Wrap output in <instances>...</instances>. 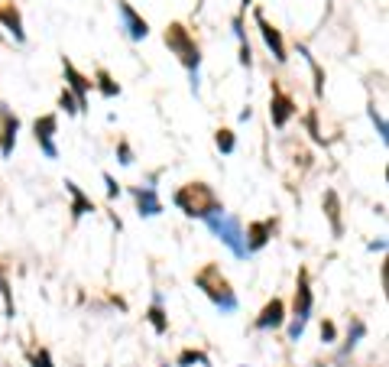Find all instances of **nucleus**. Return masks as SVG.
<instances>
[{"label":"nucleus","mask_w":389,"mask_h":367,"mask_svg":"<svg viewBox=\"0 0 389 367\" xmlns=\"http://www.w3.org/2000/svg\"><path fill=\"white\" fill-rule=\"evenodd\" d=\"M205 225L211 227V234H218L221 244L231 247V254L237 260L250 257V250H247V234H243V221L237 215H227V211H218V215H211Z\"/></svg>","instance_id":"nucleus-5"},{"label":"nucleus","mask_w":389,"mask_h":367,"mask_svg":"<svg viewBox=\"0 0 389 367\" xmlns=\"http://www.w3.org/2000/svg\"><path fill=\"white\" fill-rule=\"evenodd\" d=\"M3 286H7V276H3V267H0V292H3Z\"/></svg>","instance_id":"nucleus-31"},{"label":"nucleus","mask_w":389,"mask_h":367,"mask_svg":"<svg viewBox=\"0 0 389 367\" xmlns=\"http://www.w3.org/2000/svg\"><path fill=\"white\" fill-rule=\"evenodd\" d=\"M32 367H55L53 364V355H49L46 348H39V351L32 355Z\"/></svg>","instance_id":"nucleus-26"},{"label":"nucleus","mask_w":389,"mask_h":367,"mask_svg":"<svg viewBox=\"0 0 389 367\" xmlns=\"http://www.w3.org/2000/svg\"><path fill=\"white\" fill-rule=\"evenodd\" d=\"M17 133H20V117L10 114V108H3V104H0V156H3V160L13 156Z\"/></svg>","instance_id":"nucleus-10"},{"label":"nucleus","mask_w":389,"mask_h":367,"mask_svg":"<svg viewBox=\"0 0 389 367\" xmlns=\"http://www.w3.org/2000/svg\"><path fill=\"white\" fill-rule=\"evenodd\" d=\"M240 65H243V68H253V49H250V43H240Z\"/></svg>","instance_id":"nucleus-28"},{"label":"nucleus","mask_w":389,"mask_h":367,"mask_svg":"<svg viewBox=\"0 0 389 367\" xmlns=\"http://www.w3.org/2000/svg\"><path fill=\"white\" fill-rule=\"evenodd\" d=\"M367 335V325L360 322V319H350V328H348V345L341 348V357L348 355V351H354V348L360 345V338Z\"/></svg>","instance_id":"nucleus-19"},{"label":"nucleus","mask_w":389,"mask_h":367,"mask_svg":"<svg viewBox=\"0 0 389 367\" xmlns=\"http://www.w3.org/2000/svg\"><path fill=\"white\" fill-rule=\"evenodd\" d=\"M370 120H373V127H377V133H379V140L386 143V120L377 114V108H370Z\"/></svg>","instance_id":"nucleus-27"},{"label":"nucleus","mask_w":389,"mask_h":367,"mask_svg":"<svg viewBox=\"0 0 389 367\" xmlns=\"http://www.w3.org/2000/svg\"><path fill=\"white\" fill-rule=\"evenodd\" d=\"M334 338H337V325L331 322V319H325V322H321V341H325V345H334Z\"/></svg>","instance_id":"nucleus-24"},{"label":"nucleus","mask_w":389,"mask_h":367,"mask_svg":"<svg viewBox=\"0 0 389 367\" xmlns=\"http://www.w3.org/2000/svg\"><path fill=\"white\" fill-rule=\"evenodd\" d=\"M0 23H3V30L13 32V39L17 43H26V30H23V17L20 10L13 7V3H7V7H0Z\"/></svg>","instance_id":"nucleus-16"},{"label":"nucleus","mask_w":389,"mask_h":367,"mask_svg":"<svg viewBox=\"0 0 389 367\" xmlns=\"http://www.w3.org/2000/svg\"><path fill=\"white\" fill-rule=\"evenodd\" d=\"M315 309V292H312V276L308 270H298V283H295V299H292V322H289V341H298L305 335V325Z\"/></svg>","instance_id":"nucleus-4"},{"label":"nucleus","mask_w":389,"mask_h":367,"mask_svg":"<svg viewBox=\"0 0 389 367\" xmlns=\"http://www.w3.org/2000/svg\"><path fill=\"white\" fill-rule=\"evenodd\" d=\"M295 114H298V104L292 101V95L283 91L279 85H273V97H269V120H273V127L283 130Z\"/></svg>","instance_id":"nucleus-8"},{"label":"nucleus","mask_w":389,"mask_h":367,"mask_svg":"<svg viewBox=\"0 0 389 367\" xmlns=\"http://www.w3.org/2000/svg\"><path fill=\"white\" fill-rule=\"evenodd\" d=\"M172 202H175V208H182L189 218H201V221H208L211 215H218V211H224L221 198L214 195V189H211L208 182H189L182 185L179 192L172 195Z\"/></svg>","instance_id":"nucleus-3"},{"label":"nucleus","mask_w":389,"mask_h":367,"mask_svg":"<svg viewBox=\"0 0 389 367\" xmlns=\"http://www.w3.org/2000/svg\"><path fill=\"white\" fill-rule=\"evenodd\" d=\"M65 192L72 195V208H68V211H72L75 221L95 211V202H91V198H88V195H84L82 189H78V182H72V179H65Z\"/></svg>","instance_id":"nucleus-15"},{"label":"nucleus","mask_w":389,"mask_h":367,"mask_svg":"<svg viewBox=\"0 0 389 367\" xmlns=\"http://www.w3.org/2000/svg\"><path fill=\"white\" fill-rule=\"evenodd\" d=\"M117 156H120V166H133V150H130L126 140L117 143Z\"/></svg>","instance_id":"nucleus-25"},{"label":"nucleus","mask_w":389,"mask_h":367,"mask_svg":"<svg viewBox=\"0 0 389 367\" xmlns=\"http://www.w3.org/2000/svg\"><path fill=\"white\" fill-rule=\"evenodd\" d=\"M59 108H62L65 114H68V117H75V114H82V111H78V101H75L72 91H62V95H59Z\"/></svg>","instance_id":"nucleus-23"},{"label":"nucleus","mask_w":389,"mask_h":367,"mask_svg":"<svg viewBox=\"0 0 389 367\" xmlns=\"http://www.w3.org/2000/svg\"><path fill=\"white\" fill-rule=\"evenodd\" d=\"M325 215H328V221H331V234L341 238V234H344V225H341V198H337L334 189L325 192Z\"/></svg>","instance_id":"nucleus-18"},{"label":"nucleus","mask_w":389,"mask_h":367,"mask_svg":"<svg viewBox=\"0 0 389 367\" xmlns=\"http://www.w3.org/2000/svg\"><path fill=\"white\" fill-rule=\"evenodd\" d=\"M253 17H256V26H260V32H263V43L269 46V53H273V59L279 65L289 59V53H285V43H283V32L276 30L273 23L263 17V10H253Z\"/></svg>","instance_id":"nucleus-11"},{"label":"nucleus","mask_w":389,"mask_h":367,"mask_svg":"<svg viewBox=\"0 0 389 367\" xmlns=\"http://www.w3.org/2000/svg\"><path fill=\"white\" fill-rule=\"evenodd\" d=\"M253 325H256V332H276V328H283L285 325V303L283 299H269Z\"/></svg>","instance_id":"nucleus-12"},{"label":"nucleus","mask_w":389,"mask_h":367,"mask_svg":"<svg viewBox=\"0 0 389 367\" xmlns=\"http://www.w3.org/2000/svg\"><path fill=\"white\" fill-rule=\"evenodd\" d=\"M240 7H243V10H240V13H247V7H253V0H243Z\"/></svg>","instance_id":"nucleus-32"},{"label":"nucleus","mask_w":389,"mask_h":367,"mask_svg":"<svg viewBox=\"0 0 389 367\" xmlns=\"http://www.w3.org/2000/svg\"><path fill=\"white\" fill-rule=\"evenodd\" d=\"M234 36H237L240 43H247V32H243V13H237V17H234Z\"/></svg>","instance_id":"nucleus-30"},{"label":"nucleus","mask_w":389,"mask_h":367,"mask_svg":"<svg viewBox=\"0 0 389 367\" xmlns=\"http://www.w3.org/2000/svg\"><path fill=\"white\" fill-rule=\"evenodd\" d=\"M133 198H137V215L140 218L162 215V202H159V195H156V185H137V189H133Z\"/></svg>","instance_id":"nucleus-13"},{"label":"nucleus","mask_w":389,"mask_h":367,"mask_svg":"<svg viewBox=\"0 0 389 367\" xmlns=\"http://www.w3.org/2000/svg\"><path fill=\"white\" fill-rule=\"evenodd\" d=\"M195 286H198L205 296L211 299V305L218 309L221 315H234L237 312V292H234V286L227 283V276L221 273V267L218 263H205L198 273H195Z\"/></svg>","instance_id":"nucleus-2"},{"label":"nucleus","mask_w":389,"mask_h":367,"mask_svg":"<svg viewBox=\"0 0 389 367\" xmlns=\"http://www.w3.org/2000/svg\"><path fill=\"white\" fill-rule=\"evenodd\" d=\"M179 367H211V357L205 355V351H195V348H189V351H182L179 355V361H175Z\"/></svg>","instance_id":"nucleus-20"},{"label":"nucleus","mask_w":389,"mask_h":367,"mask_svg":"<svg viewBox=\"0 0 389 367\" xmlns=\"http://www.w3.org/2000/svg\"><path fill=\"white\" fill-rule=\"evenodd\" d=\"M146 319H149V325H153L156 335H166L169 332V315H166V305H162V292L153 296V305L146 309Z\"/></svg>","instance_id":"nucleus-17"},{"label":"nucleus","mask_w":389,"mask_h":367,"mask_svg":"<svg viewBox=\"0 0 389 367\" xmlns=\"http://www.w3.org/2000/svg\"><path fill=\"white\" fill-rule=\"evenodd\" d=\"M104 185H107V198H117V195H120V185H117V179L111 173H104Z\"/></svg>","instance_id":"nucleus-29"},{"label":"nucleus","mask_w":389,"mask_h":367,"mask_svg":"<svg viewBox=\"0 0 389 367\" xmlns=\"http://www.w3.org/2000/svg\"><path fill=\"white\" fill-rule=\"evenodd\" d=\"M273 227H276V221H269V218H266V221H250L247 231H243V234H247V250H250V254L263 250L266 244H269V238H273Z\"/></svg>","instance_id":"nucleus-14"},{"label":"nucleus","mask_w":389,"mask_h":367,"mask_svg":"<svg viewBox=\"0 0 389 367\" xmlns=\"http://www.w3.org/2000/svg\"><path fill=\"white\" fill-rule=\"evenodd\" d=\"M55 130H59V114H42V117L32 120L36 143H39V150L46 153L49 160H59V150H55Z\"/></svg>","instance_id":"nucleus-7"},{"label":"nucleus","mask_w":389,"mask_h":367,"mask_svg":"<svg viewBox=\"0 0 389 367\" xmlns=\"http://www.w3.org/2000/svg\"><path fill=\"white\" fill-rule=\"evenodd\" d=\"M95 88L101 91L104 97H117L120 95V85H117L114 78L107 75V68H97V82H95Z\"/></svg>","instance_id":"nucleus-21"},{"label":"nucleus","mask_w":389,"mask_h":367,"mask_svg":"<svg viewBox=\"0 0 389 367\" xmlns=\"http://www.w3.org/2000/svg\"><path fill=\"white\" fill-rule=\"evenodd\" d=\"M117 13H120V30L126 32V39L140 43V39H146V36H149V23L143 20L137 10H133V3L117 0Z\"/></svg>","instance_id":"nucleus-9"},{"label":"nucleus","mask_w":389,"mask_h":367,"mask_svg":"<svg viewBox=\"0 0 389 367\" xmlns=\"http://www.w3.org/2000/svg\"><path fill=\"white\" fill-rule=\"evenodd\" d=\"M162 367H169V364H162Z\"/></svg>","instance_id":"nucleus-33"},{"label":"nucleus","mask_w":389,"mask_h":367,"mask_svg":"<svg viewBox=\"0 0 389 367\" xmlns=\"http://www.w3.org/2000/svg\"><path fill=\"white\" fill-rule=\"evenodd\" d=\"M214 143H218V150L227 153V156L237 150V137H234V130H227V127H221L218 133H214Z\"/></svg>","instance_id":"nucleus-22"},{"label":"nucleus","mask_w":389,"mask_h":367,"mask_svg":"<svg viewBox=\"0 0 389 367\" xmlns=\"http://www.w3.org/2000/svg\"><path fill=\"white\" fill-rule=\"evenodd\" d=\"M62 72H65V82H68L65 91H72L75 101H78V111H84L88 108V95H91L95 82H91L88 75H82V72H78V65H75L72 59H62Z\"/></svg>","instance_id":"nucleus-6"},{"label":"nucleus","mask_w":389,"mask_h":367,"mask_svg":"<svg viewBox=\"0 0 389 367\" xmlns=\"http://www.w3.org/2000/svg\"><path fill=\"white\" fill-rule=\"evenodd\" d=\"M162 39H166V46L175 53L182 68L189 72V85H191V91L198 95V88H201V49H198V43L191 39V32L185 30L182 23H169Z\"/></svg>","instance_id":"nucleus-1"}]
</instances>
